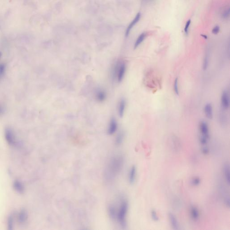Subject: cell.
Wrapping results in <instances>:
<instances>
[{"instance_id": "cell-1", "label": "cell", "mask_w": 230, "mask_h": 230, "mask_svg": "<svg viewBox=\"0 0 230 230\" xmlns=\"http://www.w3.org/2000/svg\"><path fill=\"white\" fill-rule=\"evenodd\" d=\"M118 205L114 204L109 205V213L111 219L117 221L118 224L123 229L127 227V216L129 209L128 200L124 197L120 199Z\"/></svg>"}, {"instance_id": "cell-2", "label": "cell", "mask_w": 230, "mask_h": 230, "mask_svg": "<svg viewBox=\"0 0 230 230\" xmlns=\"http://www.w3.org/2000/svg\"><path fill=\"white\" fill-rule=\"evenodd\" d=\"M124 157L120 155L111 157L107 162L104 172L105 180L111 182L119 175L124 165Z\"/></svg>"}, {"instance_id": "cell-3", "label": "cell", "mask_w": 230, "mask_h": 230, "mask_svg": "<svg viewBox=\"0 0 230 230\" xmlns=\"http://www.w3.org/2000/svg\"><path fill=\"white\" fill-rule=\"evenodd\" d=\"M115 73L117 74V80L119 82L123 80L125 71H126V65L124 63L118 65L115 68Z\"/></svg>"}, {"instance_id": "cell-4", "label": "cell", "mask_w": 230, "mask_h": 230, "mask_svg": "<svg viewBox=\"0 0 230 230\" xmlns=\"http://www.w3.org/2000/svg\"><path fill=\"white\" fill-rule=\"evenodd\" d=\"M200 133L201 136L206 137L207 139H209V128L207 123L204 121H202L200 124Z\"/></svg>"}, {"instance_id": "cell-5", "label": "cell", "mask_w": 230, "mask_h": 230, "mask_svg": "<svg viewBox=\"0 0 230 230\" xmlns=\"http://www.w3.org/2000/svg\"><path fill=\"white\" fill-rule=\"evenodd\" d=\"M221 105L224 109H227L230 106L229 96L228 91L226 90L223 91L221 95Z\"/></svg>"}, {"instance_id": "cell-6", "label": "cell", "mask_w": 230, "mask_h": 230, "mask_svg": "<svg viewBox=\"0 0 230 230\" xmlns=\"http://www.w3.org/2000/svg\"><path fill=\"white\" fill-rule=\"evenodd\" d=\"M137 168L135 166H133L129 169L128 173V181L131 184L135 182L137 176Z\"/></svg>"}, {"instance_id": "cell-7", "label": "cell", "mask_w": 230, "mask_h": 230, "mask_svg": "<svg viewBox=\"0 0 230 230\" xmlns=\"http://www.w3.org/2000/svg\"><path fill=\"white\" fill-rule=\"evenodd\" d=\"M168 217L172 228L174 230H178L179 229V223L175 215L172 213H169Z\"/></svg>"}, {"instance_id": "cell-8", "label": "cell", "mask_w": 230, "mask_h": 230, "mask_svg": "<svg viewBox=\"0 0 230 230\" xmlns=\"http://www.w3.org/2000/svg\"><path fill=\"white\" fill-rule=\"evenodd\" d=\"M5 137L7 142L11 145H14L15 143V137L14 133L10 129L7 128L5 130Z\"/></svg>"}, {"instance_id": "cell-9", "label": "cell", "mask_w": 230, "mask_h": 230, "mask_svg": "<svg viewBox=\"0 0 230 230\" xmlns=\"http://www.w3.org/2000/svg\"><path fill=\"white\" fill-rule=\"evenodd\" d=\"M171 147L175 152H179L181 149V143L179 139L176 136L172 137L171 139Z\"/></svg>"}, {"instance_id": "cell-10", "label": "cell", "mask_w": 230, "mask_h": 230, "mask_svg": "<svg viewBox=\"0 0 230 230\" xmlns=\"http://www.w3.org/2000/svg\"><path fill=\"white\" fill-rule=\"evenodd\" d=\"M190 218L194 221H198L200 218V212L198 208L195 206H190Z\"/></svg>"}, {"instance_id": "cell-11", "label": "cell", "mask_w": 230, "mask_h": 230, "mask_svg": "<svg viewBox=\"0 0 230 230\" xmlns=\"http://www.w3.org/2000/svg\"><path fill=\"white\" fill-rule=\"evenodd\" d=\"M141 18V14L140 13H138L137 14L135 18H134L132 21L130 23V24L129 25L127 29H126V32H125V36L128 37L129 35L130 34V31L132 29L133 27L136 25L137 23H138L140 19Z\"/></svg>"}, {"instance_id": "cell-12", "label": "cell", "mask_w": 230, "mask_h": 230, "mask_svg": "<svg viewBox=\"0 0 230 230\" xmlns=\"http://www.w3.org/2000/svg\"><path fill=\"white\" fill-rule=\"evenodd\" d=\"M117 129V123L116 120L113 118L111 120L107 129V133L109 135H113L116 132Z\"/></svg>"}, {"instance_id": "cell-13", "label": "cell", "mask_w": 230, "mask_h": 230, "mask_svg": "<svg viewBox=\"0 0 230 230\" xmlns=\"http://www.w3.org/2000/svg\"><path fill=\"white\" fill-rule=\"evenodd\" d=\"M230 166L228 163L224 164L223 167V173L226 183L229 186L230 182Z\"/></svg>"}, {"instance_id": "cell-14", "label": "cell", "mask_w": 230, "mask_h": 230, "mask_svg": "<svg viewBox=\"0 0 230 230\" xmlns=\"http://www.w3.org/2000/svg\"><path fill=\"white\" fill-rule=\"evenodd\" d=\"M107 95L106 92L102 89L97 90L95 94L96 100L99 102H102L106 99Z\"/></svg>"}, {"instance_id": "cell-15", "label": "cell", "mask_w": 230, "mask_h": 230, "mask_svg": "<svg viewBox=\"0 0 230 230\" xmlns=\"http://www.w3.org/2000/svg\"><path fill=\"white\" fill-rule=\"evenodd\" d=\"M204 111L205 116L208 119H212L213 117V107L211 104L210 103L206 104L205 106Z\"/></svg>"}, {"instance_id": "cell-16", "label": "cell", "mask_w": 230, "mask_h": 230, "mask_svg": "<svg viewBox=\"0 0 230 230\" xmlns=\"http://www.w3.org/2000/svg\"><path fill=\"white\" fill-rule=\"evenodd\" d=\"M126 106V102L124 99H121L118 105V114L120 117H122L124 116V112Z\"/></svg>"}, {"instance_id": "cell-17", "label": "cell", "mask_w": 230, "mask_h": 230, "mask_svg": "<svg viewBox=\"0 0 230 230\" xmlns=\"http://www.w3.org/2000/svg\"><path fill=\"white\" fill-rule=\"evenodd\" d=\"M146 37H147V34L145 32H143L139 36V37L137 39L135 42L134 43V49H136L139 47L141 43L143 42L144 40H145Z\"/></svg>"}, {"instance_id": "cell-18", "label": "cell", "mask_w": 230, "mask_h": 230, "mask_svg": "<svg viewBox=\"0 0 230 230\" xmlns=\"http://www.w3.org/2000/svg\"><path fill=\"white\" fill-rule=\"evenodd\" d=\"M14 188L18 192L23 193L24 192V186L22 183L19 181H15L14 183Z\"/></svg>"}, {"instance_id": "cell-19", "label": "cell", "mask_w": 230, "mask_h": 230, "mask_svg": "<svg viewBox=\"0 0 230 230\" xmlns=\"http://www.w3.org/2000/svg\"><path fill=\"white\" fill-rule=\"evenodd\" d=\"M27 219V213L25 210H21L19 213L18 219L20 223H24L26 222Z\"/></svg>"}, {"instance_id": "cell-20", "label": "cell", "mask_w": 230, "mask_h": 230, "mask_svg": "<svg viewBox=\"0 0 230 230\" xmlns=\"http://www.w3.org/2000/svg\"><path fill=\"white\" fill-rule=\"evenodd\" d=\"M124 139V134L123 132L119 133L117 134V135L116 137V139H115V143L117 146L121 145V143H123Z\"/></svg>"}, {"instance_id": "cell-21", "label": "cell", "mask_w": 230, "mask_h": 230, "mask_svg": "<svg viewBox=\"0 0 230 230\" xmlns=\"http://www.w3.org/2000/svg\"><path fill=\"white\" fill-rule=\"evenodd\" d=\"M201 182V180L198 177H194L191 179L190 183L193 186H199Z\"/></svg>"}, {"instance_id": "cell-22", "label": "cell", "mask_w": 230, "mask_h": 230, "mask_svg": "<svg viewBox=\"0 0 230 230\" xmlns=\"http://www.w3.org/2000/svg\"><path fill=\"white\" fill-rule=\"evenodd\" d=\"M178 78L175 79L174 81V90L175 94L177 95H179V89H178Z\"/></svg>"}, {"instance_id": "cell-23", "label": "cell", "mask_w": 230, "mask_h": 230, "mask_svg": "<svg viewBox=\"0 0 230 230\" xmlns=\"http://www.w3.org/2000/svg\"><path fill=\"white\" fill-rule=\"evenodd\" d=\"M151 215L153 221L155 222H157L158 221L159 218L157 212L155 210H154V209L152 210L151 212Z\"/></svg>"}, {"instance_id": "cell-24", "label": "cell", "mask_w": 230, "mask_h": 230, "mask_svg": "<svg viewBox=\"0 0 230 230\" xmlns=\"http://www.w3.org/2000/svg\"><path fill=\"white\" fill-rule=\"evenodd\" d=\"M230 16V8L226 9L223 11L222 14V18L223 19H228Z\"/></svg>"}, {"instance_id": "cell-25", "label": "cell", "mask_w": 230, "mask_h": 230, "mask_svg": "<svg viewBox=\"0 0 230 230\" xmlns=\"http://www.w3.org/2000/svg\"><path fill=\"white\" fill-rule=\"evenodd\" d=\"M13 224H14V220L12 216L9 217L8 220V227L9 230H11L13 227Z\"/></svg>"}, {"instance_id": "cell-26", "label": "cell", "mask_w": 230, "mask_h": 230, "mask_svg": "<svg viewBox=\"0 0 230 230\" xmlns=\"http://www.w3.org/2000/svg\"><path fill=\"white\" fill-rule=\"evenodd\" d=\"M209 63V58L208 56V55H206L205 57L204 60V62H203V69L204 70H206V69L207 68L208 66Z\"/></svg>"}, {"instance_id": "cell-27", "label": "cell", "mask_w": 230, "mask_h": 230, "mask_svg": "<svg viewBox=\"0 0 230 230\" xmlns=\"http://www.w3.org/2000/svg\"><path fill=\"white\" fill-rule=\"evenodd\" d=\"M190 23H191V20L189 19V20L187 21L186 23L185 27L184 28V32L186 35H187L188 34V33Z\"/></svg>"}, {"instance_id": "cell-28", "label": "cell", "mask_w": 230, "mask_h": 230, "mask_svg": "<svg viewBox=\"0 0 230 230\" xmlns=\"http://www.w3.org/2000/svg\"><path fill=\"white\" fill-rule=\"evenodd\" d=\"M201 152L204 155H208L209 152V148L206 145L203 146L201 148Z\"/></svg>"}, {"instance_id": "cell-29", "label": "cell", "mask_w": 230, "mask_h": 230, "mask_svg": "<svg viewBox=\"0 0 230 230\" xmlns=\"http://www.w3.org/2000/svg\"><path fill=\"white\" fill-rule=\"evenodd\" d=\"M5 70V66L4 64H0V78L2 77L3 74H4Z\"/></svg>"}, {"instance_id": "cell-30", "label": "cell", "mask_w": 230, "mask_h": 230, "mask_svg": "<svg viewBox=\"0 0 230 230\" xmlns=\"http://www.w3.org/2000/svg\"><path fill=\"white\" fill-rule=\"evenodd\" d=\"M220 31V27L219 26H216L213 27L212 30V33L214 34H217L219 33Z\"/></svg>"}, {"instance_id": "cell-31", "label": "cell", "mask_w": 230, "mask_h": 230, "mask_svg": "<svg viewBox=\"0 0 230 230\" xmlns=\"http://www.w3.org/2000/svg\"><path fill=\"white\" fill-rule=\"evenodd\" d=\"M1 55H2V54H1V53L0 52V58H1Z\"/></svg>"}]
</instances>
